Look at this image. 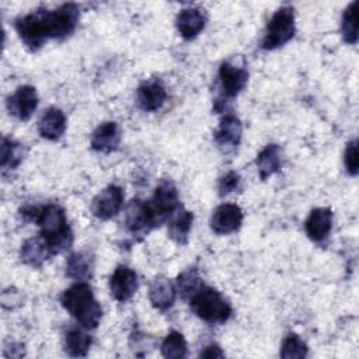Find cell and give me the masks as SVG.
Masks as SVG:
<instances>
[{
    "label": "cell",
    "mask_w": 359,
    "mask_h": 359,
    "mask_svg": "<svg viewBox=\"0 0 359 359\" xmlns=\"http://www.w3.org/2000/svg\"><path fill=\"white\" fill-rule=\"evenodd\" d=\"M80 8L74 3H66L55 10L38 8L14 22L15 31L25 46L36 52L46 39H62L70 35L79 22Z\"/></svg>",
    "instance_id": "obj_1"
},
{
    "label": "cell",
    "mask_w": 359,
    "mask_h": 359,
    "mask_svg": "<svg viewBox=\"0 0 359 359\" xmlns=\"http://www.w3.org/2000/svg\"><path fill=\"white\" fill-rule=\"evenodd\" d=\"M60 303L83 328L90 330L100 324L102 310L87 282H76L67 287L60 296Z\"/></svg>",
    "instance_id": "obj_2"
},
{
    "label": "cell",
    "mask_w": 359,
    "mask_h": 359,
    "mask_svg": "<svg viewBox=\"0 0 359 359\" xmlns=\"http://www.w3.org/2000/svg\"><path fill=\"white\" fill-rule=\"evenodd\" d=\"M41 229V236L45 238L53 255L67 250L73 243V233L67 224L65 210L55 203H49L39 209L35 219Z\"/></svg>",
    "instance_id": "obj_3"
},
{
    "label": "cell",
    "mask_w": 359,
    "mask_h": 359,
    "mask_svg": "<svg viewBox=\"0 0 359 359\" xmlns=\"http://www.w3.org/2000/svg\"><path fill=\"white\" fill-rule=\"evenodd\" d=\"M188 299L192 311L209 324L226 323L231 316V306L220 292L203 283Z\"/></svg>",
    "instance_id": "obj_4"
},
{
    "label": "cell",
    "mask_w": 359,
    "mask_h": 359,
    "mask_svg": "<svg viewBox=\"0 0 359 359\" xmlns=\"http://www.w3.org/2000/svg\"><path fill=\"white\" fill-rule=\"evenodd\" d=\"M296 32L293 7L285 6L278 8L269 20L261 46L265 50H272L289 42Z\"/></svg>",
    "instance_id": "obj_5"
},
{
    "label": "cell",
    "mask_w": 359,
    "mask_h": 359,
    "mask_svg": "<svg viewBox=\"0 0 359 359\" xmlns=\"http://www.w3.org/2000/svg\"><path fill=\"white\" fill-rule=\"evenodd\" d=\"M125 226L135 236H143L158 226L149 201L132 199L125 210Z\"/></svg>",
    "instance_id": "obj_6"
},
{
    "label": "cell",
    "mask_w": 359,
    "mask_h": 359,
    "mask_svg": "<svg viewBox=\"0 0 359 359\" xmlns=\"http://www.w3.org/2000/svg\"><path fill=\"white\" fill-rule=\"evenodd\" d=\"M157 223H163L168 216L180 209V198L175 185L171 181H161L149 201Z\"/></svg>",
    "instance_id": "obj_7"
},
{
    "label": "cell",
    "mask_w": 359,
    "mask_h": 359,
    "mask_svg": "<svg viewBox=\"0 0 359 359\" xmlns=\"http://www.w3.org/2000/svg\"><path fill=\"white\" fill-rule=\"evenodd\" d=\"M248 81V72L243 66L234 63L233 60L222 62L219 67V84L222 95L227 98H234L238 95Z\"/></svg>",
    "instance_id": "obj_8"
},
{
    "label": "cell",
    "mask_w": 359,
    "mask_h": 359,
    "mask_svg": "<svg viewBox=\"0 0 359 359\" xmlns=\"http://www.w3.org/2000/svg\"><path fill=\"white\" fill-rule=\"evenodd\" d=\"M123 205V191L118 185H108L102 189L91 203V212L101 220H109L114 217Z\"/></svg>",
    "instance_id": "obj_9"
},
{
    "label": "cell",
    "mask_w": 359,
    "mask_h": 359,
    "mask_svg": "<svg viewBox=\"0 0 359 359\" xmlns=\"http://www.w3.org/2000/svg\"><path fill=\"white\" fill-rule=\"evenodd\" d=\"M10 115L20 121H28L38 107L36 90L32 86H20L6 102Z\"/></svg>",
    "instance_id": "obj_10"
},
{
    "label": "cell",
    "mask_w": 359,
    "mask_h": 359,
    "mask_svg": "<svg viewBox=\"0 0 359 359\" xmlns=\"http://www.w3.org/2000/svg\"><path fill=\"white\" fill-rule=\"evenodd\" d=\"M243 210L234 203L219 205L210 219V229L216 234H230L240 229L243 223Z\"/></svg>",
    "instance_id": "obj_11"
},
{
    "label": "cell",
    "mask_w": 359,
    "mask_h": 359,
    "mask_svg": "<svg viewBox=\"0 0 359 359\" xmlns=\"http://www.w3.org/2000/svg\"><path fill=\"white\" fill-rule=\"evenodd\" d=\"M137 275L125 265L116 266L109 278V292L116 302H128L137 290Z\"/></svg>",
    "instance_id": "obj_12"
},
{
    "label": "cell",
    "mask_w": 359,
    "mask_h": 359,
    "mask_svg": "<svg viewBox=\"0 0 359 359\" xmlns=\"http://www.w3.org/2000/svg\"><path fill=\"white\" fill-rule=\"evenodd\" d=\"M241 133L243 128L240 119L236 115L226 114L222 118L217 130L215 132V142L223 153L229 154L237 149L241 140Z\"/></svg>",
    "instance_id": "obj_13"
},
{
    "label": "cell",
    "mask_w": 359,
    "mask_h": 359,
    "mask_svg": "<svg viewBox=\"0 0 359 359\" xmlns=\"http://www.w3.org/2000/svg\"><path fill=\"white\" fill-rule=\"evenodd\" d=\"M136 100L137 105L143 111L154 112L164 105L167 100V91L158 80H150L139 86Z\"/></svg>",
    "instance_id": "obj_14"
},
{
    "label": "cell",
    "mask_w": 359,
    "mask_h": 359,
    "mask_svg": "<svg viewBox=\"0 0 359 359\" xmlns=\"http://www.w3.org/2000/svg\"><path fill=\"white\" fill-rule=\"evenodd\" d=\"M121 142V129L116 122L101 123L91 135V149L100 153H111L118 149Z\"/></svg>",
    "instance_id": "obj_15"
},
{
    "label": "cell",
    "mask_w": 359,
    "mask_h": 359,
    "mask_svg": "<svg viewBox=\"0 0 359 359\" xmlns=\"http://www.w3.org/2000/svg\"><path fill=\"white\" fill-rule=\"evenodd\" d=\"M332 212L328 208H316L310 212L304 223L306 234L313 241H323L331 231Z\"/></svg>",
    "instance_id": "obj_16"
},
{
    "label": "cell",
    "mask_w": 359,
    "mask_h": 359,
    "mask_svg": "<svg viewBox=\"0 0 359 359\" xmlns=\"http://www.w3.org/2000/svg\"><path fill=\"white\" fill-rule=\"evenodd\" d=\"M205 22H206V18L203 13L199 8L189 7V8H182L178 13L175 20V27L184 39L191 41L203 31Z\"/></svg>",
    "instance_id": "obj_17"
},
{
    "label": "cell",
    "mask_w": 359,
    "mask_h": 359,
    "mask_svg": "<svg viewBox=\"0 0 359 359\" xmlns=\"http://www.w3.org/2000/svg\"><path fill=\"white\" fill-rule=\"evenodd\" d=\"M66 130V115L62 109L50 107L38 121V132L43 139L57 140Z\"/></svg>",
    "instance_id": "obj_18"
},
{
    "label": "cell",
    "mask_w": 359,
    "mask_h": 359,
    "mask_svg": "<svg viewBox=\"0 0 359 359\" xmlns=\"http://www.w3.org/2000/svg\"><path fill=\"white\" fill-rule=\"evenodd\" d=\"M177 297V287L167 278H156L149 286V300L157 310L170 309Z\"/></svg>",
    "instance_id": "obj_19"
},
{
    "label": "cell",
    "mask_w": 359,
    "mask_h": 359,
    "mask_svg": "<svg viewBox=\"0 0 359 359\" xmlns=\"http://www.w3.org/2000/svg\"><path fill=\"white\" fill-rule=\"evenodd\" d=\"M52 255V251L41 234L28 238L20 250L21 261L29 266H41Z\"/></svg>",
    "instance_id": "obj_20"
},
{
    "label": "cell",
    "mask_w": 359,
    "mask_h": 359,
    "mask_svg": "<svg viewBox=\"0 0 359 359\" xmlns=\"http://www.w3.org/2000/svg\"><path fill=\"white\" fill-rule=\"evenodd\" d=\"M258 175L261 180H266L280 170L282 165V150L278 144L265 146L255 160Z\"/></svg>",
    "instance_id": "obj_21"
},
{
    "label": "cell",
    "mask_w": 359,
    "mask_h": 359,
    "mask_svg": "<svg viewBox=\"0 0 359 359\" xmlns=\"http://www.w3.org/2000/svg\"><path fill=\"white\" fill-rule=\"evenodd\" d=\"M93 273V258L88 252H73L66 259V275L77 282H86Z\"/></svg>",
    "instance_id": "obj_22"
},
{
    "label": "cell",
    "mask_w": 359,
    "mask_h": 359,
    "mask_svg": "<svg viewBox=\"0 0 359 359\" xmlns=\"http://www.w3.org/2000/svg\"><path fill=\"white\" fill-rule=\"evenodd\" d=\"M194 215L188 210H177L175 216L168 223V236L177 244H187L192 227Z\"/></svg>",
    "instance_id": "obj_23"
},
{
    "label": "cell",
    "mask_w": 359,
    "mask_h": 359,
    "mask_svg": "<svg viewBox=\"0 0 359 359\" xmlns=\"http://www.w3.org/2000/svg\"><path fill=\"white\" fill-rule=\"evenodd\" d=\"M91 337L81 328H70L65 335V349L70 356H86L91 346Z\"/></svg>",
    "instance_id": "obj_24"
},
{
    "label": "cell",
    "mask_w": 359,
    "mask_h": 359,
    "mask_svg": "<svg viewBox=\"0 0 359 359\" xmlns=\"http://www.w3.org/2000/svg\"><path fill=\"white\" fill-rule=\"evenodd\" d=\"M24 158V149L22 144L18 142L10 139V137H3L1 140V168L3 172L6 174L7 171L15 170Z\"/></svg>",
    "instance_id": "obj_25"
},
{
    "label": "cell",
    "mask_w": 359,
    "mask_h": 359,
    "mask_svg": "<svg viewBox=\"0 0 359 359\" xmlns=\"http://www.w3.org/2000/svg\"><path fill=\"white\" fill-rule=\"evenodd\" d=\"M358 1H352L342 14L341 34L346 43L355 45L358 42V22H356Z\"/></svg>",
    "instance_id": "obj_26"
},
{
    "label": "cell",
    "mask_w": 359,
    "mask_h": 359,
    "mask_svg": "<svg viewBox=\"0 0 359 359\" xmlns=\"http://www.w3.org/2000/svg\"><path fill=\"white\" fill-rule=\"evenodd\" d=\"M161 353L168 359H181L187 355V341L178 331H171L161 344Z\"/></svg>",
    "instance_id": "obj_27"
},
{
    "label": "cell",
    "mask_w": 359,
    "mask_h": 359,
    "mask_svg": "<svg viewBox=\"0 0 359 359\" xmlns=\"http://www.w3.org/2000/svg\"><path fill=\"white\" fill-rule=\"evenodd\" d=\"M280 356L285 359H302L307 356V345L296 334H287L280 346Z\"/></svg>",
    "instance_id": "obj_28"
},
{
    "label": "cell",
    "mask_w": 359,
    "mask_h": 359,
    "mask_svg": "<svg viewBox=\"0 0 359 359\" xmlns=\"http://www.w3.org/2000/svg\"><path fill=\"white\" fill-rule=\"evenodd\" d=\"M201 285H202V280L195 268H189L184 271L177 279V290L185 299H188Z\"/></svg>",
    "instance_id": "obj_29"
},
{
    "label": "cell",
    "mask_w": 359,
    "mask_h": 359,
    "mask_svg": "<svg viewBox=\"0 0 359 359\" xmlns=\"http://www.w3.org/2000/svg\"><path fill=\"white\" fill-rule=\"evenodd\" d=\"M344 164L346 172L349 175H356L359 170V158H358V140L353 139L346 144L345 154H344Z\"/></svg>",
    "instance_id": "obj_30"
},
{
    "label": "cell",
    "mask_w": 359,
    "mask_h": 359,
    "mask_svg": "<svg viewBox=\"0 0 359 359\" xmlns=\"http://www.w3.org/2000/svg\"><path fill=\"white\" fill-rule=\"evenodd\" d=\"M240 184H241L240 175L234 171H229L226 175H223L219 180V184H217L219 195L223 196V195H227V194H231V192L237 191L240 188Z\"/></svg>",
    "instance_id": "obj_31"
},
{
    "label": "cell",
    "mask_w": 359,
    "mask_h": 359,
    "mask_svg": "<svg viewBox=\"0 0 359 359\" xmlns=\"http://www.w3.org/2000/svg\"><path fill=\"white\" fill-rule=\"evenodd\" d=\"M199 356L201 358H223L224 353H223V351L217 345L210 344V345L205 346V349L199 353Z\"/></svg>",
    "instance_id": "obj_32"
}]
</instances>
